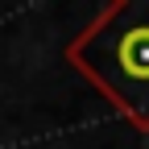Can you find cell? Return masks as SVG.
Returning a JSON list of instances; mask_svg holds the SVG:
<instances>
[{"mask_svg": "<svg viewBox=\"0 0 149 149\" xmlns=\"http://www.w3.org/2000/svg\"><path fill=\"white\" fill-rule=\"evenodd\" d=\"M66 62L124 116L149 133V0H112L66 42Z\"/></svg>", "mask_w": 149, "mask_h": 149, "instance_id": "1", "label": "cell"}]
</instances>
